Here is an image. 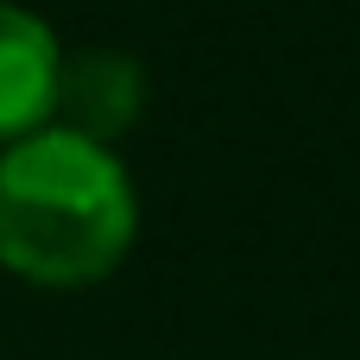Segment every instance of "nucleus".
<instances>
[{
    "instance_id": "3",
    "label": "nucleus",
    "mask_w": 360,
    "mask_h": 360,
    "mask_svg": "<svg viewBox=\"0 0 360 360\" xmlns=\"http://www.w3.org/2000/svg\"><path fill=\"white\" fill-rule=\"evenodd\" d=\"M57 38L25 6L0 0V139H25L51 120L57 95Z\"/></svg>"
},
{
    "instance_id": "1",
    "label": "nucleus",
    "mask_w": 360,
    "mask_h": 360,
    "mask_svg": "<svg viewBox=\"0 0 360 360\" xmlns=\"http://www.w3.org/2000/svg\"><path fill=\"white\" fill-rule=\"evenodd\" d=\"M139 209L120 158L82 133L44 127L0 158V266L32 285L108 278L133 247Z\"/></svg>"
},
{
    "instance_id": "2",
    "label": "nucleus",
    "mask_w": 360,
    "mask_h": 360,
    "mask_svg": "<svg viewBox=\"0 0 360 360\" xmlns=\"http://www.w3.org/2000/svg\"><path fill=\"white\" fill-rule=\"evenodd\" d=\"M139 101H146V76L120 51H82L76 63H57L51 114H63V133L108 146L114 133H127L139 120Z\"/></svg>"
}]
</instances>
